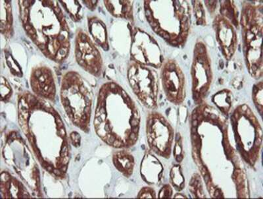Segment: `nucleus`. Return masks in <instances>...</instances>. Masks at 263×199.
<instances>
[{
  "label": "nucleus",
  "mask_w": 263,
  "mask_h": 199,
  "mask_svg": "<svg viewBox=\"0 0 263 199\" xmlns=\"http://www.w3.org/2000/svg\"><path fill=\"white\" fill-rule=\"evenodd\" d=\"M18 117L21 130L42 166L58 177H64L70 147L58 112L46 100L25 92L18 97Z\"/></svg>",
  "instance_id": "nucleus-1"
},
{
  "label": "nucleus",
  "mask_w": 263,
  "mask_h": 199,
  "mask_svg": "<svg viewBox=\"0 0 263 199\" xmlns=\"http://www.w3.org/2000/svg\"><path fill=\"white\" fill-rule=\"evenodd\" d=\"M93 124L105 143L114 148H130L139 136L140 112L121 86L106 83L99 91Z\"/></svg>",
  "instance_id": "nucleus-2"
},
{
  "label": "nucleus",
  "mask_w": 263,
  "mask_h": 199,
  "mask_svg": "<svg viewBox=\"0 0 263 199\" xmlns=\"http://www.w3.org/2000/svg\"><path fill=\"white\" fill-rule=\"evenodd\" d=\"M26 33L46 58L62 62L69 55L70 30L59 2L20 1Z\"/></svg>",
  "instance_id": "nucleus-3"
},
{
  "label": "nucleus",
  "mask_w": 263,
  "mask_h": 199,
  "mask_svg": "<svg viewBox=\"0 0 263 199\" xmlns=\"http://www.w3.org/2000/svg\"><path fill=\"white\" fill-rule=\"evenodd\" d=\"M145 18L155 33L169 45L182 48L189 39L192 13L189 2L145 1Z\"/></svg>",
  "instance_id": "nucleus-4"
},
{
  "label": "nucleus",
  "mask_w": 263,
  "mask_h": 199,
  "mask_svg": "<svg viewBox=\"0 0 263 199\" xmlns=\"http://www.w3.org/2000/svg\"><path fill=\"white\" fill-rule=\"evenodd\" d=\"M262 2H243L239 17L247 67L256 79L262 76Z\"/></svg>",
  "instance_id": "nucleus-5"
},
{
  "label": "nucleus",
  "mask_w": 263,
  "mask_h": 199,
  "mask_svg": "<svg viewBox=\"0 0 263 199\" xmlns=\"http://www.w3.org/2000/svg\"><path fill=\"white\" fill-rule=\"evenodd\" d=\"M61 98L70 121L84 132L90 128L93 94L78 73L67 72L63 77Z\"/></svg>",
  "instance_id": "nucleus-6"
},
{
  "label": "nucleus",
  "mask_w": 263,
  "mask_h": 199,
  "mask_svg": "<svg viewBox=\"0 0 263 199\" xmlns=\"http://www.w3.org/2000/svg\"><path fill=\"white\" fill-rule=\"evenodd\" d=\"M235 138L239 151L251 162L257 158L262 141V132L257 119L247 105H240L231 116Z\"/></svg>",
  "instance_id": "nucleus-7"
},
{
  "label": "nucleus",
  "mask_w": 263,
  "mask_h": 199,
  "mask_svg": "<svg viewBox=\"0 0 263 199\" xmlns=\"http://www.w3.org/2000/svg\"><path fill=\"white\" fill-rule=\"evenodd\" d=\"M128 79L140 101L149 108H156L159 94L157 72L152 67L132 62L128 66Z\"/></svg>",
  "instance_id": "nucleus-8"
},
{
  "label": "nucleus",
  "mask_w": 263,
  "mask_h": 199,
  "mask_svg": "<svg viewBox=\"0 0 263 199\" xmlns=\"http://www.w3.org/2000/svg\"><path fill=\"white\" fill-rule=\"evenodd\" d=\"M192 77L194 102L196 104H201L208 95L213 79L208 48L201 40L197 41L194 47Z\"/></svg>",
  "instance_id": "nucleus-9"
},
{
  "label": "nucleus",
  "mask_w": 263,
  "mask_h": 199,
  "mask_svg": "<svg viewBox=\"0 0 263 199\" xmlns=\"http://www.w3.org/2000/svg\"><path fill=\"white\" fill-rule=\"evenodd\" d=\"M130 32L133 62L152 68L161 67L163 55L156 40L140 28L132 27Z\"/></svg>",
  "instance_id": "nucleus-10"
},
{
  "label": "nucleus",
  "mask_w": 263,
  "mask_h": 199,
  "mask_svg": "<svg viewBox=\"0 0 263 199\" xmlns=\"http://www.w3.org/2000/svg\"><path fill=\"white\" fill-rule=\"evenodd\" d=\"M147 143L150 149L161 156L169 157L172 149L174 130L163 115L152 112L147 119Z\"/></svg>",
  "instance_id": "nucleus-11"
},
{
  "label": "nucleus",
  "mask_w": 263,
  "mask_h": 199,
  "mask_svg": "<svg viewBox=\"0 0 263 199\" xmlns=\"http://www.w3.org/2000/svg\"><path fill=\"white\" fill-rule=\"evenodd\" d=\"M75 56L80 66L93 76L102 71V56L89 35L82 30L77 32L75 40Z\"/></svg>",
  "instance_id": "nucleus-12"
},
{
  "label": "nucleus",
  "mask_w": 263,
  "mask_h": 199,
  "mask_svg": "<svg viewBox=\"0 0 263 199\" xmlns=\"http://www.w3.org/2000/svg\"><path fill=\"white\" fill-rule=\"evenodd\" d=\"M162 65V85L166 97L173 104L180 105L185 96L184 75L175 61L167 60Z\"/></svg>",
  "instance_id": "nucleus-13"
},
{
  "label": "nucleus",
  "mask_w": 263,
  "mask_h": 199,
  "mask_svg": "<svg viewBox=\"0 0 263 199\" xmlns=\"http://www.w3.org/2000/svg\"><path fill=\"white\" fill-rule=\"evenodd\" d=\"M216 41L225 59H231L238 48V34L234 25L220 14L215 16L213 23Z\"/></svg>",
  "instance_id": "nucleus-14"
},
{
  "label": "nucleus",
  "mask_w": 263,
  "mask_h": 199,
  "mask_svg": "<svg viewBox=\"0 0 263 199\" xmlns=\"http://www.w3.org/2000/svg\"><path fill=\"white\" fill-rule=\"evenodd\" d=\"M30 86L37 97L44 100H55L56 86L52 71L48 67L34 68L30 76Z\"/></svg>",
  "instance_id": "nucleus-15"
},
{
  "label": "nucleus",
  "mask_w": 263,
  "mask_h": 199,
  "mask_svg": "<svg viewBox=\"0 0 263 199\" xmlns=\"http://www.w3.org/2000/svg\"><path fill=\"white\" fill-rule=\"evenodd\" d=\"M1 194L2 198L30 197L24 186L7 172L2 173Z\"/></svg>",
  "instance_id": "nucleus-16"
},
{
  "label": "nucleus",
  "mask_w": 263,
  "mask_h": 199,
  "mask_svg": "<svg viewBox=\"0 0 263 199\" xmlns=\"http://www.w3.org/2000/svg\"><path fill=\"white\" fill-rule=\"evenodd\" d=\"M103 3L114 17L134 22L133 1H104Z\"/></svg>",
  "instance_id": "nucleus-17"
},
{
  "label": "nucleus",
  "mask_w": 263,
  "mask_h": 199,
  "mask_svg": "<svg viewBox=\"0 0 263 199\" xmlns=\"http://www.w3.org/2000/svg\"><path fill=\"white\" fill-rule=\"evenodd\" d=\"M88 29L93 41L104 50H108L107 28L100 19L93 17L88 20Z\"/></svg>",
  "instance_id": "nucleus-18"
},
{
  "label": "nucleus",
  "mask_w": 263,
  "mask_h": 199,
  "mask_svg": "<svg viewBox=\"0 0 263 199\" xmlns=\"http://www.w3.org/2000/svg\"><path fill=\"white\" fill-rule=\"evenodd\" d=\"M115 167L126 176H130L134 168V158L128 152L121 151L117 152L114 156Z\"/></svg>",
  "instance_id": "nucleus-19"
},
{
  "label": "nucleus",
  "mask_w": 263,
  "mask_h": 199,
  "mask_svg": "<svg viewBox=\"0 0 263 199\" xmlns=\"http://www.w3.org/2000/svg\"><path fill=\"white\" fill-rule=\"evenodd\" d=\"M1 32L5 37H10L13 33V16L11 2H1Z\"/></svg>",
  "instance_id": "nucleus-20"
},
{
  "label": "nucleus",
  "mask_w": 263,
  "mask_h": 199,
  "mask_svg": "<svg viewBox=\"0 0 263 199\" xmlns=\"http://www.w3.org/2000/svg\"><path fill=\"white\" fill-rule=\"evenodd\" d=\"M220 15L231 23L236 29H239V15L238 8L234 1H220Z\"/></svg>",
  "instance_id": "nucleus-21"
},
{
  "label": "nucleus",
  "mask_w": 263,
  "mask_h": 199,
  "mask_svg": "<svg viewBox=\"0 0 263 199\" xmlns=\"http://www.w3.org/2000/svg\"><path fill=\"white\" fill-rule=\"evenodd\" d=\"M63 8L69 14L70 18L74 22H79L83 17V10L81 5L78 1H60L59 2Z\"/></svg>",
  "instance_id": "nucleus-22"
},
{
  "label": "nucleus",
  "mask_w": 263,
  "mask_h": 199,
  "mask_svg": "<svg viewBox=\"0 0 263 199\" xmlns=\"http://www.w3.org/2000/svg\"><path fill=\"white\" fill-rule=\"evenodd\" d=\"M229 91L226 90L220 91V93L217 94L215 95V98H218V99L222 100H217L215 102V104H217V106L219 107L220 111H222L223 113L225 114H228L229 112L230 106H231L232 98L231 96L229 94Z\"/></svg>",
  "instance_id": "nucleus-23"
},
{
  "label": "nucleus",
  "mask_w": 263,
  "mask_h": 199,
  "mask_svg": "<svg viewBox=\"0 0 263 199\" xmlns=\"http://www.w3.org/2000/svg\"><path fill=\"white\" fill-rule=\"evenodd\" d=\"M194 13L197 24L205 26L206 24V15L204 5L201 1H192Z\"/></svg>",
  "instance_id": "nucleus-24"
},
{
  "label": "nucleus",
  "mask_w": 263,
  "mask_h": 199,
  "mask_svg": "<svg viewBox=\"0 0 263 199\" xmlns=\"http://www.w3.org/2000/svg\"><path fill=\"white\" fill-rule=\"evenodd\" d=\"M253 100L260 114L262 112V82L257 83L253 89Z\"/></svg>",
  "instance_id": "nucleus-25"
},
{
  "label": "nucleus",
  "mask_w": 263,
  "mask_h": 199,
  "mask_svg": "<svg viewBox=\"0 0 263 199\" xmlns=\"http://www.w3.org/2000/svg\"><path fill=\"white\" fill-rule=\"evenodd\" d=\"M1 94L2 101L4 102L8 100L12 95V89H11L8 82L4 77L2 78Z\"/></svg>",
  "instance_id": "nucleus-26"
},
{
  "label": "nucleus",
  "mask_w": 263,
  "mask_h": 199,
  "mask_svg": "<svg viewBox=\"0 0 263 199\" xmlns=\"http://www.w3.org/2000/svg\"><path fill=\"white\" fill-rule=\"evenodd\" d=\"M70 137L72 144H73L74 147H79L80 144H81V136H80L79 133L73 132L70 133Z\"/></svg>",
  "instance_id": "nucleus-27"
},
{
  "label": "nucleus",
  "mask_w": 263,
  "mask_h": 199,
  "mask_svg": "<svg viewBox=\"0 0 263 199\" xmlns=\"http://www.w3.org/2000/svg\"><path fill=\"white\" fill-rule=\"evenodd\" d=\"M218 2L217 1H205L204 2V3L210 13L213 14L215 13V9H217Z\"/></svg>",
  "instance_id": "nucleus-28"
}]
</instances>
